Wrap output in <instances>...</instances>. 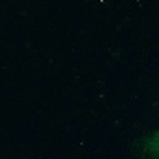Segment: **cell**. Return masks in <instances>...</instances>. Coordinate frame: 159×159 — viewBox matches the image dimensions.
<instances>
[{"mask_svg":"<svg viewBox=\"0 0 159 159\" xmlns=\"http://www.w3.org/2000/svg\"><path fill=\"white\" fill-rule=\"evenodd\" d=\"M147 149H148V152L154 158L159 159V131L148 138V141H147Z\"/></svg>","mask_w":159,"mask_h":159,"instance_id":"cell-1","label":"cell"}]
</instances>
